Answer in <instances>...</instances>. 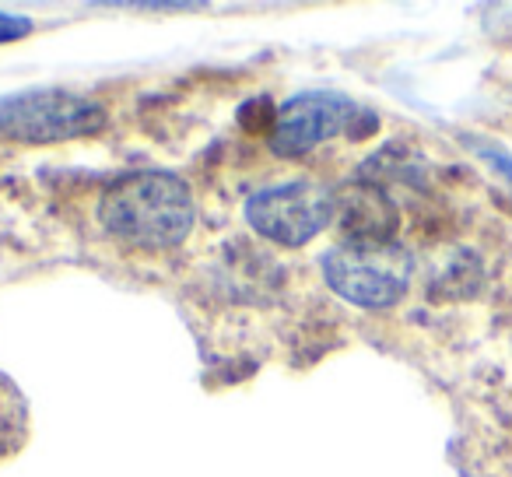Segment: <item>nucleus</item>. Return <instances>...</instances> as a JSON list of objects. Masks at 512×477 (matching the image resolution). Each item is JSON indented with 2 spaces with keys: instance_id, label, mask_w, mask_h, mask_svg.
I'll return each mask as SVG.
<instances>
[{
  "instance_id": "obj_1",
  "label": "nucleus",
  "mask_w": 512,
  "mask_h": 477,
  "mask_svg": "<svg viewBox=\"0 0 512 477\" xmlns=\"http://www.w3.org/2000/svg\"><path fill=\"white\" fill-rule=\"evenodd\" d=\"M99 221L109 235L144 250L183 243L197 221L193 193L176 172L144 169L113 179L99 200Z\"/></svg>"
},
{
  "instance_id": "obj_2",
  "label": "nucleus",
  "mask_w": 512,
  "mask_h": 477,
  "mask_svg": "<svg viewBox=\"0 0 512 477\" xmlns=\"http://www.w3.org/2000/svg\"><path fill=\"white\" fill-rule=\"evenodd\" d=\"M106 109L67 88H32L0 99V137L22 144H60L99 134Z\"/></svg>"
},
{
  "instance_id": "obj_3",
  "label": "nucleus",
  "mask_w": 512,
  "mask_h": 477,
  "mask_svg": "<svg viewBox=\"0 0 512 477\" xmlns=\"http://www.w3.org/2000/svg\"><path fill=\"white\" fill-rule=\"evenodd\" d=\"M327 285L344 302L362 309H390L404 299L407 281H411V260L393 246H355L337 243L320 260Z\"/></svg>"
},
{
  "instance_id": "obj_4",
  "label": "nucleus",
  "mask_w": 512,
  "mask_h": 477,
  "mask_svg": "<svg viewBox=\"0 0 512 477\" xmlns=\"http://www.w3.org/2000/svg\"><path fill=\"white\" fill-rule=\"evenodd\" d=\"M246 221L278 246H306L334 221V193L306 179L267 186L246 200Z\"/></svg>"
},
{
  "instance_id": "obj_5",
  "label": "nucleus",
  "mask_w": 512,
  "mask_h": 477,
  "mask_svg": "<svg viewBox=\"0 0 512 477\" xmlns=\"http://www.w3.org/2000/svg\"><path fill=\"white\" fill-rule=\"evenodd\" d=\"M362 120H376L372 113H365L358 102H351L341 92H306L288 99L285 106L274 113L271 127V148L285 158H299L316 151L323 141L351 130L355 137H362Z\"/></svg>"
},
{
  "instance_id": "obj_6",
  "label": "nucleus",
  "mask_w": 512,
  "mask_h": 477,
  "mask_svg": "<svg viewBox=\"0 0 512 477\" xmlns=\"http://www.w3.org/2000/svg\"><path fill=\"white\" fill-rule=\"evenodd\" d=\"M334 221L341 228V243L393 246L400 228V211L383 186L348 183L341 193H334Z\"/></svg>"
},
{
  "instance_id": "obj_7",
  "label": "nucleus",
  "mask_w": 512,
  "mask_h": 477,
  "mask_svg": "<svg viewBox=\"0 0 512 477\" xmlns=\"http://www.w3.org/2000/svg\"><path fill=\"white\" fill-rule=\"evenodd\" d=\"M32 32L29 18H18V15H4L0 11V43H15V39H25Z\"/></svg>"
},
{
  "instance_id": "obj_8",
  "label": "nucleus",
  "mask_w": 512,
  "mask_h": 477,
  "mask_svg": "<svg viewBox=\"0 0 512 477\" xmlns=\"http://www.w3.org/2000/svg\"><path fill=\"white\" fill-rule=\"evenodd\" d=\"M474 148L481 151V155L488 158L491 165H495L498 176H502L505 183H512V155H505V151L495 148V144H481V141H474Z\"/></svg>"
}]
</instances>
